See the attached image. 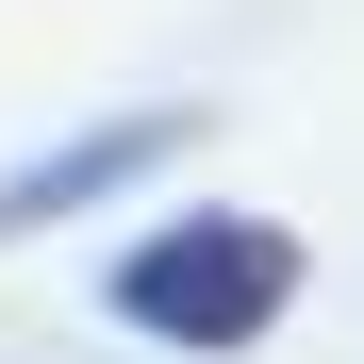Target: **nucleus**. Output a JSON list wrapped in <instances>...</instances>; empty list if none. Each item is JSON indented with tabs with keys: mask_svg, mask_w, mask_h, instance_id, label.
<instances>
[{
	"mask_svg": "<svg viewBox=\"0 0 364 364\" xmlns=\"http://www.w3.org/2000/svg\"><path fill=\"white\" fill-rule=\"evenodd\" d=\"M116 315H133L149 348L232 364V348H265L298 315V232L282 215H166L149 249H116Z\"/></svg>",
	"mask_w": 364,
	"mask_h": 364,
	"instance_id": "f257e3e1",
	"label": "nucleus"
},
{
	"mask_svg": "<svg viewBox=\"0 0 364 364\" xmlns=\"http://www.w3.org/2000/svg\"><path fill=\"white\" fill-rule=\"evenodd\" d=\"M182 149H199V100H149V116L67 133L50 166H17V182H0V249H17V232H50V215H83V199H116V182H149V166H182Z\"/></svg>",
	"mask_w": 364,
	"mask_h": 364,
	"instance_id": "f03ea898",
	"label": "nucleus"
}]
</instances>
